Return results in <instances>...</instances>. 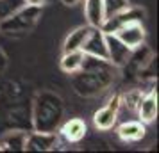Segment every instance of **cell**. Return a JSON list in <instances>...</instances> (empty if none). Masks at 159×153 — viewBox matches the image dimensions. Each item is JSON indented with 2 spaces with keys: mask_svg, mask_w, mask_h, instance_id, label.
Listing matches in <instances>:
<instances>
[{
  "mask_svg": "<svg viewBox=\"0 0 159 153\" xmlns=\"http://www.w3.org/2000/svg\"><path fill=\"white\" fill-rule=\"evenodd\" d=\"M0 34H2V30H0Z\"/></svg>",
  "mask_w": 159,
  "mask_h": 153,
  "instance_id": "23",
  "label": "cell"
},
{
  "mask_svg": "<svg viewBox=\"0 0 159 153\" xmlns=\"http://www.w3.org/2000/svg\"><path fill=\"white\" fill-rule=\"evenodd\" d=\"M43 6H32L25 4L22 9H18L13 16H9L7 20L0 23V30L7 32V34H25L36 27L38 20L41 18Z\"/></svg>",
  "mask_w": 159,
  "mask_h": 153,
  "instance_id": "3",
  "label": "cell"
},
{
  "mask_svg": "<svg viewBox=\"0 0 159 153\" xmlns=\"http://www.w3.org/2000/svg\"><path fill=\"white\" fill-rule=\"evenodd\" d=\"M141 95H143V93L138 91V89H132V91L125 93V95H120V110L127 109L129 112H136L138 102H139Z\"/></svg>",
  "mask_w": 159,
  "mask_h": 153,
  "instance_id": "18",
  "label": "cell"
},
{
  "mask_svg": "<svg viewBox=\"0 0 159 153\" xmlns=\"http://www.w3.org/2000/svg\"><path fill=\"white\" fill-rule=\"evenodd\" d=\"M56 134H57L59 141H63L66 144H77L86 137L88 125L82 117H70L66 121H61Z\"/></svg>",
  "mask_w": 159,
  "mask_h": 153,
  "instance_id": "5",
  "label": "cell"
},
{
  "mask_svg": "<svg viewBox=\"0 0 159 153\" xmlns=\"http://www.w3.org/2000/svg\"><path fill=\"white\" fill-rule=\"evenodd\" d=\"M79 2H82V0H63V4H66V6H75Z\"/></svg>",
  "mask_w": 159,
  "mask_h": 153,
  "instance_id": "22",
  "label": "cell"
},
{
  "mask_svg": "<svg viewBox=\"0 0 159 153\" xmlns=\"http://www.w3.org/2000/svg\"><path fill=\"white\" fill-rule=\"evenodd\" d=\"M65 116V103L61 96L52 91H41L34 98L30 107L32 130L36 132H56Z\"/></svg>",
  "mask_w": 159,
  "mask_h": 153,
  "instance_id": "2",
  "label": "cell"
},
{
  "mask_svg": "<svg viewBox=\"0 0 159 153\" xmlns=\"http://www.w3.org/2000/svg\"><path fill=\"white\" fill-rule=\"evenodd\" d=\"M116 77V66H113L107 59H98L86 55L84 62L75 73L70 75L73 91L79 96L91 98L100 95L107 89Z\"/></svg>",
  "mask_w": 159,
  "mask_h": 153,
  "instance_id": "1",
  "label": "cell"
},
{
  "mask_svg": "<svg viewBox=\"0 0 159 153\" xmlns=\"http://www.w3.org/2000/svg\"><path fill=\"white\" fill-rule=\"evenodd\" d=\"M84 2V18L89 27H102L106 22L104 16V4L102 0H82Z\"/></svg>",
  "mask_w": 159,
  "mask_h": 153,
  "instance_id": "14",
  "label": "cell"
},
{
  "mask_svg": "<svg viewBox=\"0 0 159 153\" xmlns=\"http://www.w3.org/2000/svg\"><path fill=\"white\" fill-rule=\"evenodd\" d=\"M89 30L91 27L89 25H80L77 29H73L68 36H66L65 43H63V52H70V50H80L82 48V45H84V39L86 36L89 34Z\"/></svg>",
  "mask_w": 159,
  "mask_h": 153,
  "instance_id": "16",
  "label": "cell"
},
{
  "mask_svg": "<svg viewBox=\"0 0 159 153\" xmlns=\"http://www.w3.org/2000/svg\"><path fill=\"white\" fill-rule=\"evenodd\" d=\"M25 4H27L25 0H0V23L7 20L9 16H13Z\"/></svg>",
  "mask_w": 159,
  "mask_h": 153,
  "instance_id": "17",
  "label": "cell"
},
{
  "mask_svg": "<svg viewBox=\"0 0 159 153\" xmlns=\"http://www.w3.org/2000/svg\"><path fill=\"white\" fill-rule=\"evenodd\" d=\"M159 112V100H157V91L150 89L141 95L139 102L136 107V116L139 121H143L145 125H150L156 121Z\"/></svg>",
  "mask_w": 159,
  "mask_h": 153,
  "instance_id": "8",
  "label": "cell"
},
{
  "mask_svg": "<svg viewBox=\"0 0 159 153\" xmlns=\"http://www.w3.org/2000/svg\"><path fill=\"white\" fill-rule=\"evenodd\" d=\"M106 46H107V61L116 68H122L127 64L134 52L127 45H123L115 34H106Z\"/></svg>",
  "mask_w": 159,
  "mask_h": 153,
  "instance_id": "9",
  "label": "cell"
},
{
  "mask_svg": "<svg viewBox=\"0 0 159 153\" xmlns=\"http://www.w3.org/2000/svg\"><path fill=\"white\" fill-rule=\"evenodd\" d=\"M102 4H104V16H106V20L118 15L120 11H123V9H127L130 6L129 0H102Z\"/></svg>",
  "mask_w": 159,
  "mask_h": 153,
  "instance_id": "19",
  "label": "cell"
},
{
  "mask_svg": "<svg viewBox=\"0 0 159 153\" xmlns=\"http://www.w3.org/2000/svg\"><path fill=\"white\" fill-rule=\"evenodd\" d=\"M123 45H127L130 50H138L141 48L147 37V30H145L143 22H130L127 25H123L120 29L113 32Z\"/></svg>",
  "mask_w": 159,
  "mask_h": 153,
  "instance_id": "6",
  "label": "cell"
},
{
  "mask_svg": "<svg viewBox=\"0 0 159 153\" xmlns=\"http://www.w3.org/2000/svg\"><path fill=\"white\" fill-rule=\"evenodd\" d=\"M6 64H7V57H6V53H4V50L0 48V73L6 70Z\"/></svg>",
  "mask_w": 159,
  "mask_h": 153,
  "instance_id": "20",
  "label": "cell"
},
{
  "mask_svg": "<svg viewBox=\"0 0 159 153\" xmlns=\"http://www.w3.org/2000/svg\"><path fill=\"white\" fill-rule=\"evenodd\" d=\"M147 134V125L139 119H127L116 126V135L123 142H138Z\"/></svg>",
  "mask_w": 159,
  "mask_h": 153,
  "instance_id": "12",
  "label": "cell"
},
{
  "mask_svg": "<svg viewBox=\"0 0 159 153\" xmlns=\"http://www.w3.org/2000/svg\"><path fill=\"white\" fill-rule=\"evenodd\" d=\"M80 50L86 55L98 59H107V46H106V32L100 27H91L89 34L84 39V45Z\"/></svg>",
  "mask_w": 159,
  "mask_h": 153,
  "instance_id": "11",
  "label": "cell"
},
{
  "mask_svg": "<svg viewBox=\"0 0 159 153\" xmlns=\"http://www.w3.org/2000/svg\"><path fill=\"white\" fill-rule=\"evenodd\" d=\"M118 117H120V95H113L100 109L95 110L93 125L97 130L107 132L116 126Z\"/></svg>",
  "mask_w": 159,
  "mask_h": 153,
  "instance_id": "4",
  "label": "cell"
},
{
  "mask_svg": "<svg viewBox=\"0 0 159 153\" xmlns=\"http://www.w3.org/2000/svg\"><path fill=\"white\" fill-rule=\"evenodd\" d=\"M143 18H145V11L141 7H134V6H129L127 9L120 11L118 15L107 18L106 22L102 23L100 29L104 30L106 34H113V32H116L120 27H123V25H127V23H130V22H143Z\"/></svg>",
  "mask_w": 159,
  "mask_h": 153,
  "instance_id": "7",
  "label": "cell"
},
{
  "mask_svg": "<svg viewBox=\"0 0 159 153\" xmlns=\"http://www.w3.org/2000/svg\"><path fill=\"white\" fill-rule=\"evenodd\" d=\"M27 4H32V6H45L48 0H25Z\"/></svg>",
  "mask_w": 159,
  "mask_h": 153,
  "instance_id": "21",
  "label": "cell"
},
{
  "mask_svg": "<svg viewBox=\"0 0 159 153\" xmlns=\"http://www.w3.org/2000/svg\"><path fill=\"white\" fill-rule=\"evenodd\" d=\"M59 144L56 132H36L30 130L25 141V151H50Z\"/></svg>",
  "mask_w": 159,
  "mask_h": 153,
  "instance_id": "10",
  "label": "cell"
},
{
  "mask_svg": "<svg viewBox=\"0 0 159 153\" xmlns=\"http://www.w3.org/2000/svg\"><path fill=\"white\" fill-rule=\"evenodd\" d=\"M27 130H7L0 134V150L9 151H25Z\"/></svg>",
  "mask_w": 159,
  "mask_h": 153,
  "instance_id": "13",
  "label": "cell"
},
{
  "mask_svg": "<svg viewBox=\"0 0 159 153\" xmlns=\"http://www.w3.org/2000/svg\"><path fill=\"white\" fill-rule=\"evenodd\" d=\"M86 59V53L82 50H70V52H63V55L59 59V68L66 73V75H72L79 70L82 62Z\"/></svg>",
  "mask_w": 159,
  "mask_h": 153,
  "instance_id": "15",
  "label": "cell"
}]
</instances>
